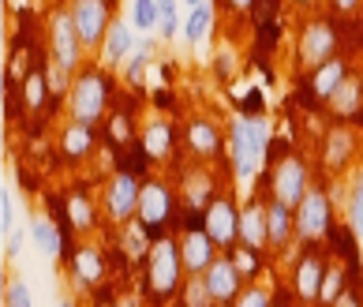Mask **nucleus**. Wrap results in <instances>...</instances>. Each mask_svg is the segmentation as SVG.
Masks as SVG:
<instances>
[{"mask_svg":"<svg viewBox=\"0 0 363 307\" xmlns=\"http://www.w3.org/2000/svg\"><path fill=\"white\" fill-rule=\"evenodd\" d=\"M45 75L42 72H34V75H26V105H30V109H42L45 105Z\"/></svg>","mask_w":363,"mask_h":307,"instance_id":"obj_35","label":"nucleus"},{"mask_svg":"<svg viewBox=\"0 0 363 307\" xmlns=\"http://www.w3.org/2000/svg\"><path fill=\"white\" fill-rule=\"evenodd\" d=\"M266 233H270V247H289L292 236H296V213L292 206L277 203V199H270L266 203Z\"/></svg>","mask_w":363,"mask_h":307,"instance_id":"obj_16","label":"nucleus"},{"mask_svg":"<svg viewBox=\"0 0 363 307\" xmlns=\"http://www.w3.org/2000/svg\"><path fill=\"white\" fill-rule=\"evenodd\" d=\"M128 19H131V26H135V30H143V34L157 30V0H131Z\"/></svg>","mask_w":363,"mask_h":307,"instance_id":"obj_28","label":"nucleus"},{"mask_svg":"<svg viewBox=\"0 0 363 307\" xmlns=\"http://www.w3.org/2000/svg\"><path fill=\"white\" fill-rule=\"evenodd\" d=\"M333 49H337V30L326 19H315L300 30V64L303 68H322L326 60H333Z\"/></svg>","mask_w":363,"mask_h":307,"instance_id":"obj_10","label":"nucleus"},{"mask_svg":"<svg viewBox=\"0 0 363 307\" xmlns=\"http://www.w3.org/2000/svg\"><path fill=\"white\" fill-rule=\"evenodd\" d=\"M187 150H191L195 157H213L221 150V131L213 120L206 116H195V120H187Z\"/></svg>","mask_w":363,"mask_h":307,"instance_id":"obj_17","label":"nucleus"},{"mask_svg":"<svg viewBox=\"0 0 363 307\" xmlns=\"http://www.w3.org/2000/svg\"><path fill=\"white\" fill-rule=\"evenodd\" d=\"M322 277H326V266H322V259L315 255V251L300 255V262H296V270H292L296 296H300L303 303H318V296H322Z\"/></svg>","mask_w":363,"mask_h":307,"instance_id":"obj_14","label":"nucleus"},{"mask_svg":"<svg viewBox=\"0 0 363 307\" xmlns=\"http://www.w3.org/2000/svg\"><path fill=\"white\" fill-rule=\"evenodd\" d=\"M233 307H274L270 289H262V285H247V289L236 296V303H233Z\"/></svg>","mask_w":363,"mask_h":307,"instance_id":"obj_34","label":"nucleus"},{"mask_svg":"<svg viewBox=\"0 0 363 307\" xmlns=\"http://www.w3.org/2000/svg\"><path fill=\"white\" fill-rule=\"evenodd\" d=\"M274 307H285V303H274Z\"/></svg>","mask_w":363,"mask_h":307,"instance_id":"obj_47","label":"nucleus"},{"mask_svg":"<svg viewBox=\"0 0 363 307\" xmlns=\"http://www.w3.org/2000/svg\"><path fill=\"white\" fill-rule=\"evenodd\" d=\"M30 240L38 244V251H42L45 259L60 255V233H57V225H52L49 218H34L30 221Z\"/></svg>","mask_w":363,"mask_h":307,"instance_id":"obj_27","label":"nucleus"},{"mask_svg":"<svg viewBox=\"0 0 363 307\" xmlns=\"http://www.w3.org/2000/svg\"><path fill=\"white\" fill-rule=\"evenodd\" d=\"M356 4H359V0H333V8H337V11H356Z\"/></svg>","mask_w":363,"mask_h":307,"instance_id":"obj_41","label":"nucleus"},{"mask_svg":"<svg viewBox=\"0 0 363 307\" xmlns=\"http://www.w3.org/2000/svg\"><path fill=\"white\" fill-rule=\"evenodd\" d=\"M184 289V259L180 244L169 236H157L150 251H146V296L154 303L172 300Z\"/></svg>","mask_w":363,"mask_h":307,"instance_id":"obj_2","label":"nucleus"},{"mask_svg":"<svg viewBox=\"0 0 363 307\" xmlns=\"http://www.w3.org/2000/svg\"><path fill=\"white\" fill-rule=\"evenodd\" d=\"M348 157H356V131L352 128H333L326 143H322V162L330 169L348 165Z\"/></svg>","mask_w":363,"mask_h":307,"instance_id":"obj_19","label":"nucleus"},{"mask_svg":"<svg viewBox=\"0 0 363 307\" xmlns=\"http://www.w3.org/2000/svg\"><path fill=\"white\" fill-rule=\"evenodd\" d=\"M348 225L356 229V236L363 240V169L356 172V184L348 191Z\"/></svg>","mask_w":363,"mask_h":307,"instance_id":"obj_31","label":"nucleus"},{"mask_svg":"<svg viewBox=\"0 0 363 307\" xmlns=\"http://www.w3.org/2000/svg\"><path fill=\"white\" fill-rule=\"evenodd\" d=\"M333 307H359V296H352V292H348V296H341Z\"/></svg>","mask_w":363,"mask_h":307,"instance_id":"obj_42","label":"nucleus"},{"mask_svg":"<svg viewBox=\"0 0 363 307\" xmlns=\"http://www.w3.org/2000/svg\"><path fill=\"white\" fill-rule=\"evenodd\" d=\"M345 296V270L341 266H326V277H322V296L318 307H333Z\"/></svg>","mask_w":363,"mask_h":307,"instance_id":"obj_29","label":"nucleus"},{"mask_svg":"<svg viewBox=\"0 0 363 307\" xmlns=\"http://www.w3.org/2000/svg\"><path fill=\"white\" fill-rule=\"evenodd\" d=\"M311 191V177H307V165L300 162L296 154L289 157H281V162L274 165L270 172V195L277 199V203H285V206H300V199Z\"/></svg>","mask_w":363,"mask_h":307,"instance_id":"obj_6","label":"nucleus"},{"mask_svg":"<svg viewBox=\"0 0 363 307\" xmlns=\"http://www.w3.org/2000/svg\"><path fill=\"white\" fill-rule=\"evenodd\" d=\"M120 307H135V303H120Z\"/></svg>","mask_w":363,"mask_h":307,"instance_id":"obj_46","label":"nucleus"},{"mask_svg":"<svg viewBox=\"0 0 363 307\" xmlns=\"http://www.w3.org/2000/svg\"><path fill=\"white\" fill-rule=\"evenodd\" d=\"M23 236H26L23 229H16V233H8V236H4V255H8V259H16L19 251H23Z\"/></svg>","mask_w":363,"mask_h":307,"instance_id":"obj_39","label":"nucleus"},{"mask_svg":"<svg viewBox=\"0 0 363 307\" xmlns=\"http://www.w3.org/2000/svg\"><path fill=\"white\" fill-rule=\"evenodd\" d=\"M94 146V131L86 124H72L60 131V154L64 157H86Z\"/></svg>","mask_w":363,"mask_h":307,"instance_id":"obj_25","label":"nucleus"},{"mask_svg":"<svg viewBox=\"0 0 363 307\" xmlns=\"http://www.w3.org/2000/svg\"><path fill=\"white\" fill-rule=\"evenodd\" d=\"M177 34H184L180 0H157V38L161 42H172Z\"/></svg>","mask_w":363,"mask_h":307,"instance_id":"obj_26","label":"nucleus"},{"mask_svg":"<svg viewBox=\"0 0 363 307\" xmlns=\"http://www.w3.org/2000/svg\"><path fill=\"white\" fill-rule=\"evenodd\" d=\"M72 274L79 277V285H101V277H105V259H101V251L98 247H79L75 255H72Z\"/></svg>","mask_w":363,"mask_h":307,"instance_id":"obj_21","label":"nucleus"},{"mask_svg":"<svg viewBox=\"0 0 363 307\" xmlns=\"http://www.w3.org/2000/svg\"><path fill=\"white\" fill-rule=\"evenodd\" d=\"M49 52H52V64H57L60 72H79V64H83V38L75 30V19H72V8H60L52 11L49 19Z\"/></svg>","mask_w":363,"mask_h":307,"instance_id":"obj_4","label":"nucleus"},{"mask_svg":"<svg viewBox=\"0 0 363 307\" xmlns=\"http://www.w3.org/2000/svg\"><path fill=\"white\" fill-rule=\"evenodd\" d=\"M139 225L146 233H157L161 225L172 218V191L165 180H146L143 184V195H139Z\"/></svg>","mask_w":363,"mask_h":307,"instance_id":"obj_11","label":"nucleus"},{"mask_svg":"<svg viewBox=\"0 0 363 307\" xmlns=\"http://www.w3.org/2000/svg\"><path fill=\"white\" fill-rule=\"evenodd\" d=\"M177 244H180V259H184L187 277H203L210 270V262L218 259V244L206 236V229H184L177 236Z\"/></svg>","mask_w":363,"mask_h":307,"instance_id":"obj_12","label":"nucleus"},{"mask_svg":"<svg viewBox=\"0 0 363 307\" xmlns=\"http://www.w3.org/2000/svg\"><path fill=\"white\" fill-rule=\"evenodd\" d=\"M292 213H296V240H303V244H315V240H322V236L330 233L333 210H330V195L322 191V188L307 191Z\"/></svg>","mask_w":363,"mask_h":307,"instance_id":"obj_5","label":"nucleus"},{"mask_svg":"<svg viewBox=\"0 0 363 307\" xmlns=\"http://www.w3.org/2000/svg\"><path fill=\"white\" fill-rule=\"evenodd\" d=\"M146 60H150V45H146V42H143V45H139V49H135V52H131V57L124 60V64H128V79H131V83H135V86L143 83Z\"/></svg>","mask_w":363,"mask_h":307,"instance_id":"obj_36","label":"nucleus"},{"mask_svg":"<svg viewBox=\"0 0 363 307\" xmlns=\"http://www.w3.org/2000/svg\"><path fill=\"white\" fill-rule=\"evenodd\" d=\"M330 105H333V113H341V116H352V113H359V109H363V83L348 75L345 83L337 86V94L330 98Z\"/></svg>","mask_w":363,"mask_h":307,"instance_id":"obj_24","label":"nucleus"},{"mask_svg":"<svg viewBox=\"0 0 363 307\" xmlns=\"http://www.w3.org/2000/svg\"><path fill=\"white\" fill-rule=\"evenodd\" d=\"M203 281H206V289H210V296H213L218 307L236 303V296L244 292V274L236 270V262L228 255H218L210 262V270L203 274Z\"/></svg>","mask_w":363,"mask_h":307,"instance_id":"obj_13","label":"nucleus"},{"mask_svg":"<svg viewBox=\"0 0 363 307\" xmlns=\"http://www.w3.org/2000/svg\"><path fill=\"white\" fill-rule=\"evenodd\" d=\"M57 307H75V303H68V300H64V303H57Z\"/></svg>","mask_w":363,"mask_h":307,"instance_id":"obj_45","label":"nucleus"},{"mask_svg":"<svg viewBox=\"0 0 363 307\" xmlns=\"http://www.w3.org/2000/svg\"><path fill=\"white\" fill-rule=\"evenodd\" d=\"M72 19H75V30L83 38L86 49H98L105 45V34H109V0H72Z\"/></svg>","mask_w":363,"mask_h":307,"instance_id":"obj_9","label":"nucleus"},{"mask_svg":"<svg viewBox=\"0 0 363 307\" xmlns=\"http://www.w3.org/2000/svg\"><path fill=\"white\" fill-rule=\"evenodd\" d=\"M105 105H109V79H105L98 68H86L72 79L68 86V109L75 124L94 128L105 116Z\"/></svg>","mask_w":363,"mask_h":307,"instance_id":"obj_3","label":"nucleus"},{"mask_svg":"<svg viewBox=\"0 0 363 307\" xmlns=\"http://www.w3.org/2000/svg\"><path fill=\"white\" fill-rule=\"evenodd\" d=\"M203 229L221 251H233V244L240 240V210H236L233 199L228 195L213 199V203L203 210Z\"/></svg>","mask_w":363,"mask_h":307,"instance_id":"obj_7","label":"nucleus"},{"mask_svg":"<svg viewBox=\"0 0 363 307\" xmlns=\"http://www.w3.org/2000/svg\"><path fill=\"white\" fill-rule=\"evenodd\" d=\"M240 244L251 251H266L270 247V233H266V206L251 203L240 213Z\"/></svg>","mask_w":363,"mask_h":307,"instance_id":"obj_18","label":"nucleus"},{"mask_svg":"<svg viewBox=\"0 0 363 307\" xmlns=\"http://www.w3.org/2000/svg\"><path fill=\"white\" fill-rule=\"evenodd\" d=\"M184 4H187V11H191V8H199V4H206V0H184Z\"/></svg>","mask_w":363,"mask_h":307,"instance_id":"obj_44","label":"nucleus"},{"mask_svg":"<svg viewBox=\"0 0 363 307\" xmlns=\"http://www.w3.org/2000/svg\"><path fill=\"white\" fill-rule=\"evenodd\" d=\"M228 4H233L236 11H244V8H251V0H228Z\"/></svg>","mask_w":363,"mask_h":307,"instance_id":"obj_43","label":"nucleus"},{"mask_svg":"<svg viewBox=\"0 0 363 307\" xmlns=\"http://www.w3.org/2000/svg\"><path fill=\"white\" fill-rule=\"evenodd\" d=\"M266 146H270V128L262 116H236L228 128V154L240 180H255L266 162Z\"/></svg>","mask_w":363,"mask_h":307,"instance_id":"obj_1","label":"nucleus"},{"mask_svg":"<svg viewBox=\"0 0 363 307\" xmlns=\"http://www.w3.org/2000/svg\"><path fill=\"white\" fill-rule=\"evenodd\" d=\"M180 300H184V307H218L203 277H187V285L180 289Z\"/></svg>","mask_w":363,"mask_h":307,"instance_id":"obj_30","label":"nucleus"},{"mask_svg":"<svg viewBox=\"0 0 363 307\" xmlns=\"http://www.w3.org/2000/svg\"><path fill=\"white\" fill-rule=\"evenodd\" d=\"M143 146H146V154L150 157H169L172 150V128H169V120H150V124L143 128Z\"/></svg>","mask_w":363,"mask_h":307,"instance_id":"obj_23","label":"nucleus"},{"mask_svg":"<svg viewBox=\"0 0 363 307\" xmlns=\"http://www.w3.org/2000/svg\"><path fill=\"white\" fill-rule=\"evenodd\" d=\"M0 225H4V236L19 229V218H16V199H11V191L4 188V195H0Z\"/></svg>","mask_w":363,"mask_h":307,"instance_id":"obj_37","label":"nucleus"},{"mask_svg":"<svg viewBox=\"0 0 363 307\" xmlns=\"http://www.w3.org/2000/svg\"><path fill=\"white\" fill-rule=\"evenodd\" d=\"M348 79V64L337 57V60H326L322 68H315V75H311V94L315 98H322V101H330L333 94H337V86Z\"/></svg>","mask_w":363,"mask_h":307,"instance_id":"obj_20","label":"nucleus"},{"mask_svg":"<svg viewBox=\"0 0 363 307\" xmlns=\"http://www.w3.org/2000/svg\"><path fill=\"white\" fill-rule=\"evenodd\" d=\"M139 195H143V184L131 177V172H116V177L105 184V199H101L109 221L128 225L139 213Z\"/></svg>","mask_w":363,"mask_h":307,"instance_id":"obj_8","label":"nucleus"},{"mask_svg":"<svg viewBox=\"0 0 363 307\" xmlns=\"http://www.w3.org/2000/svg\"><path fill=\"white\" fill-rule=\"evenodd\" d=\"M135 49H139V38H135V26H131V19H113L109 34H105V45H101L105 64H124Z\"/></svg>","mask_w":363,"mask_h":307,"instance_id":"obj_15","label":"nucleus"},{"mask_svg":"<svg viewBox=\"0 0 363 307\" xmlns=\"http://www.w3.org/2000/svg\"><path fill=\"white\" fill-rule=\"evenodd\" d=\"M4 307H34V296H30V285L23 277H11L8 289H4Z\"/></svg>","mask_w":363,"mask_h":307,"instance_id":"obj_32","label":"nucleus"},{"mask_svg":"<svg viewBox=\"0 0 363 307\" xmlns=\"http://www.w3.org/2000/svg\"><path fill=\"white\" fill-rule=\"evenodd\" d=\"M68 218H72L75 229H90V225H94V206L86 203L83 195H72L68 199Z\"/></svg>","mask_w":363,"mask_h":307,"instance_id":"obj_33","label":"nucleus"},{"mask_svg":"<svg viewBox=\"0 0 363 307\" xmlns=\"http://www.w3.org/2000/svg\"><path fill=\"white\" fill-rule=\"evenodd\" d=\"M255 255H259V251H251V247H240L236 255H233L236 270H240V274H251V270H255Z\"/></svg>","mask_w":363,"mask_h":307,"instance_id":"obj_38","label":"nucleus"},{"mask_svg":"<svg viewBox=\"0 0 363 307\" xmlns=\"http://www.w3.org/2000/svg\"><path fill=\"white\" fill-rule=\"evenodd\" d=\"M213 68H221V75H233V52L221 49L218 57H213Z\"/></svg>","mask_w":363,"mask_h":307,"instance_id":"obj_40","label":"nucleus"},{"mask_svg":"<svg viewBox=\"0 0 363 307\" xmlns=\"http://www.w3.org/2000/svg\"><path fill=\"white\" fill-rule=\"evenodd\" d=\"M213 19H218V11H213V0H206V4H199L191 8L184 16V38H187V45H203L210 30H213Z\"/></svg>","mask_w":363,"mask_h":307,"instance_id":"obj_22","label":"nucleus"}]
</instances>
